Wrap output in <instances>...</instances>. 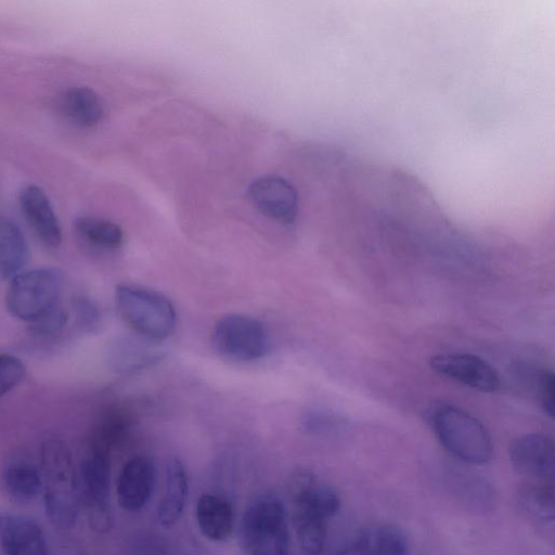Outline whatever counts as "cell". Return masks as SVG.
Here are the masks:
<instances>
[{"instance_id": "cell-1", "label": "cell", "mask_w": 555, "mask_h": 555, "mask_svg": "<svg viewBox=\"0 0 555 555\" xmlns=\"http://www.w3.org/2000/svg\"><path fill=\"white\" fill-rule=\"evenodd\" d=\"M292 520L298 542L307 554H318L325 545L327 521L340 509V498L330 486L319 482L307 468L295 470L288 480Z\"/></svg>"}, {"instance_id": "cell-2", "label": "cell", "mask_w": 555, "mask_h": 555, "mask_svg": "<svg viewBox=\"0 0 555 555\" xmlns=\"http://www.w3.org/2000/svg\"><path fill=\"white\" fill-rule=\"evenodd\" d=\"M40 470L48 518L60 529L72 528L76 524L80 503L76 467L64 441L49 438L42 443Z\"/></svg>"}, {"instance_id": "cell-3", "label": "cell", "mask_w": 555, "mask_h": 555, "mask_svg": "<svg viewBox=\"0 0 555 555\" xmlns=\"http://www.w3.org/2000/svg\"><path fill=\"white\" fill-rule=\"evenodd\" d=\"M64 273L54 267H41L17 273L5 293V306L15 318L31 326L60 310Z\"/></svg>"}, {"instance_id": "cell-4", "label": "cell", "mask_w": 555, "mask_h": 555, "mask_svg": "<svg viewBox=\"0 0 555 555\" xmlns=\"http://www.w3.org/2000/svg\"><path fill=\"white\" fill-rule=\"evenodd\" d=\"M429 423L440 443L456 459L474 465L491 461V437L468 412L451 404H440L431 410Z\"/></svg>"}, {"instance_id": "cell-5", "label": "cell", "mask_w": 555, "mask_h": 555, "mask_svg": "<svg viewBox=\"0 0 555 555\" xmlns=\"http://www.w3.org/2000/svg\"><path fill=\"white\" fill-rule=\"evenodd\" d=\"M115 301L124 321L147 340H164L177 326L175 306L157 291L137 284H119Z\"/></svg>"}, {"instance_id": "cell-6", "label": "cell", "mask_w": 555, "mask_h": 555, "mask_svg": "<svg viewBox=\"0 0 555 555\" xmlns=\"http://www.w3.org/2000/svg\"><path fill=\"white\" fill-rule=\"evenodd\" d=\"M241 545L244 555H288V515L276 494L253 502L242 518Z\"/></svg>"}, {"instance_id": "cell-7", "label": "cell", "mask_w": 555, "mask_h": 555, "mask_svg": "<svg viewBox=\"0 0 555 555\" xmlns=\"http://www.w3.org/2000/svg\"><path fill=\"white\" fill-rule=\"evenodd\" d=\"M111 483V454L89 449L76 467V485L80 507L88 513L93 530L107 531L112 515L108 504Z\"/></svg>"}, {"instance_id": "cell-8", "label": "cell", "mask_w": 555, "mask_h": 555, "mask_svg": "<svg viewBox=\"0 0 555 555\" xmlns=\"http://www.w3.org/2000/svg\"><path fill=\"white\" fill-rule=\"evenodd\" d=\"M212 343L223 356L237 361H255L267 354L269 334L258 319L241 313L220 318L212 330Z\"/></svg>"}, {"instance_id": "cell-9", "label": "cell", "mask_w": 555, "mask_h": 555, "mask_svg": "<svg viewBox=\"0 0 555 555\" xmlns=\"http://www.w3.org/2000/svg\"><path fill=\"white\" fill-rule=\"evenodd\" d=\"M513 468L531 481L553 482L555 449L553 440L542 434H526L515 438L508 448Z\"/></svg>"}, {"instance_id": "cell-10", "label": "cell", "mask_w": 555, "mask_h": 555, "mask_svg": "<svg viewBox=\"0 0 555 555\" xmlns=\"http://www.w3.org/2000/svg\"><path fill=\"white\" fill-rule=\"evenodd\" d=\"M429 364L441 376L481 392H493L500 387V377L493 366L472 353L435 354Z\"/></svg>"}, {"instance_id": "cell-11", "label": "cell", "mask_w": 555, "mask_h": 555, "mask_svg": "<svg viewBox=\"0 0 555 555\" xmlns=\"http://www.w3.org/2000/svg\"><path fill=\"white\" fill-rule=\"evenodd\" d=\"M248 197L262 215L274 221L291 224L297 217L296 189L283 177L267 175L255 179L248 188Z\"/></svg>"}, {"instance_id": "cell-12", "label": "cell", "mask_w": 555, "mask_h": 555, "mask_svg": "<svg viewBox=\"0 0 555 555\" xmlns=\"http://www.w3.org/2000/svg\"><path fill=\"white\" fill-rule=\"evenodd\" d=\"M155 480V465L149 456L134 455L129 459L124 464L116 483L119 506L131 513L144 508L152 496Z\"/></svg>"}, {"instance_id": "cell-13", "label": "cell", "mask_w": 555, "mask_h": 555, "mask_svg": "<svg viewBox=\"0 0 555 555\" xmlns=\"http://www.w3.org/2000/svg\"><path fill=\"white\" fill-rule=\"evenodd\" d=\"M0 544L5 555H49L41 527L11 512H0Z\"/></svg>"}, {"instance_id": "cell-14", "label": "cell", "mask_w": 555, "mask_h": 555, "mask_svg": "<svg viewBox=\"0 0 555 555\" xmlns=\"http://www.w3.org/2000/svg\"><path fill=\"white\" fill-rule=\"evenodd\" d=\"M18 202L39 240L48 247H57L62 242V229L44 191L36 184H27L21 189Z\"/></svg>"}, {"instance_id": "cell-15", "label": "cell", "mask_w": 555, "mask_h": 555, "mask_svg": "<svg viewBox=\"0 0 555 555\" xmlns=\"http://www.w3.org/2000/svg\"><path fill=\"white\" fill-rule=\"evenodd\" d=\"M199 531L214 542L227 541L233 533L235 515L231 502L222 495L204 493L195 507Z\"/></svg>"}, {"instance_id": "cell-16", "label": "cell", "mask_w": 555, "mask_h": 555, "mask_svg": "<svg viewBox=\"0 0 555 555\" xmlns=\"http://www.w3.org/2000/svg\"><path fill=\"white\" fill-rule=\"evenodd\" d=\"M189 491V480L183 463L172 457L166 468V489L157 507L162 526L172 527L182 516Z\"/></svg>"}, {"instance_id": "cell-17", "label": "cell", "mask_w": 555, "mask_h": 555, "mask_svg": "<svg viewBox=\"0 0 555 555\" xmlns=\"http://www.w3.org/2000/svg\"><path fill=\"white\" fill-rule=\"evenodd\" d=\"M143 337H121L113 343L109 361L119 373H133L159 361L163 353Z\"/></svg>"}, {"instance_id": "cell-18", "label": "cell", "mask_w": 555, "mask_h": 555, "mask_svg": "<svg viewBox=\"0 0 555 555\" xmlns=\"http://www.w3.org/2000/svg\"><path fill=\"white\" fill-rule=\"evenodd\" d=\"M59 106L67 119L80 127H93L104 116L102 99L88 87L68 88L62 93Z\"/></svg>"}, {"instance_id": "cell-19", "label": "cell", "mask_w": 555, "mask_h": 555, "mask_svg": "<svg viewBox=\"0 0 555 555\" xmlns=\"http://www.w3.org/2000/svg\"><path fill=\"white\" fill-rule=\"evenodd\" d=\"M28 258V246L21 229L0 216V281L20 273Z\"/></svg>"}, {"instance_id": "cell-20", "label": "cell", "mask_w": 555, "mask_h": 555, "mask_svg": "<svg viewBox=\"0 0 555 555\" xmlns=\"http://www.w3.org/2000/svg\"><path fill=\"white\" fill-rule=\"evenodd\" d=\"M520 511L533 521L547 525L554 521L553 482L529 481L517 493Z\"/></svg>"}, {"instance_id": "cell-21", "label": "cell", "mask_w": 555, "mask_h": 555, "mask_svg": "<svg viewBox=\"0 0 555 555\" xmlns=\"http://www.w3.org/2000/svg\"><path fill=\"white\" fill-rule=\"evenodd\" d=\"M3 485L14 499L33 500L43 488L41 470L27 462L11 463L3 472Z\"/></svg>"}, {"instance_id": "cell-22", "label": "cell", "mask_w": 555, "mask_h": 555, "mask_svg": "<svg viewBox=\"0 0 555 555\" xmlns=\"http://www.w3.org/2000/svg\"><path fill=\"white\" fill-rule=\"evenodd\" d=\"M74 225L79 237L93 247L111 250L120 247L124 242L121 228L103 218L80 216Z\"/></svg>"}, {"instance_id": "cell-23", "label": "cell", "mask_w": 555, "mask_h": 555, "mask_svg": "<svg viewBox=\"0 0 555 555\" xmlns=\"http://www.w3.org/2000/svg\"><path fill=\"white\" fill-rule=\"evenodd\" d=\"M371 534L377 555H411L408 537L398 526L380 525Z\"/></svg>"}, {"instance_id": "cell-24", "label": "cell", "mask_w": 555, "mask_h": 555, "mask_svg": "<svg viewBox=\"0 0 555 555\" xmlns=\"http://www.w3.org/2000/svg\"><path fill=\"white\" fill-rule=\"evenodd\" d=\"M26 367L13 354L0 353V397L10 392L25 378Z\"/></svg>"}, {"instance_id": "cell-25", "label": "cell", "mask_w": 555, "mask_h": 555, "mask_svg": "<svg viewBox=\"0 0 555 555\" xmlns=\"http://www.w3.org/2000/svg\"><path fill=\"white\" fill-rule=\"evenodd\" d=\"M538 390L541 405L546 414L554 416V374L550 371H542L539 374Z\"/></svg>"}, {"instance_id": "cell-26", "label": "cell", "mask_w": 555, "mask_h": 555, "mask_svg": "<svg viewBox=\"0 0 555 555\" xmlns=\"http://www.w3.org/2000/svg\"><path fill=\"white\" fill-rule=\"evenodd\" d=\"M336 555H377L371 529L362 531L351 543L343 547Z\"/></svg>"}, {"instance_id": "cell-27", "label": "cell", "mask_w": 555, "mask_h": 555, "mask_svg": "<svg viewBox=\"0 0 555 555\" xmlns=\"http://www.w3.org/2000/svg\"><path fill=\"white\" fill-rule=\"evenodd\" d=\"M75 311L81 326L90 328L98 324L100 317L99 311L91 301L85 298L77 299L75 304Z\"/></svg>"}, {"instance_id": "cell-28", "label": "cell", "mask_w": 555, "mask_h": 555, "mask_svg": "<svg viewBox=\"0 0 555 555\" xmlns=\"http://www.w3.org/2000/svg\"><path fill=\"white\" fill-rule=\"evenodd\" d=\"M59 555H81L79 551L75 550V548H67L65 550L63 553L59 554Z\"/></svg>"}, {"instance_id": "cell-29", "label": "cell", "mask_w": 555, "mask_h": 555, "mask_svg": "<svg viewBox=\"0 0 555 555\" xmlns=\"http://www.w3.org/2000/svg\"><path fill=\"white\" fill-rule=\"evenodd\" d=\"M139 555H154V554H139Z\"/></svg>"}]
</instances>
